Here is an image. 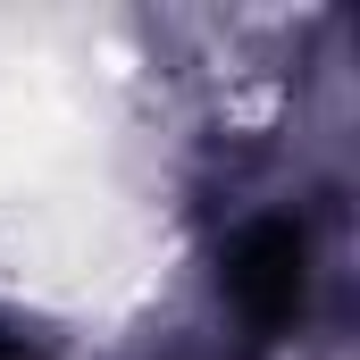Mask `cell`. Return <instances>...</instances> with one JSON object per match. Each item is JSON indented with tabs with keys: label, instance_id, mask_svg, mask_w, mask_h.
Segmentation results:
<instances>
[{
	"label": "cell",
	"instance_id": "cell-1",
	"mask_svg": "<svg viewBox=\"0 0 360 360\" xmlns=\"http://www.w3.org/2000/svg\"><path fill=\"white\" fill-rule=\"evenodd\" d=\"M302 293H310V235L293 218L243 226L235 252H226V302L243 310V327H260V335L293 327L302 319Z\"/></svg>",
	"mask_w": 360,
	"mask_h": 360
}]
</instances>
